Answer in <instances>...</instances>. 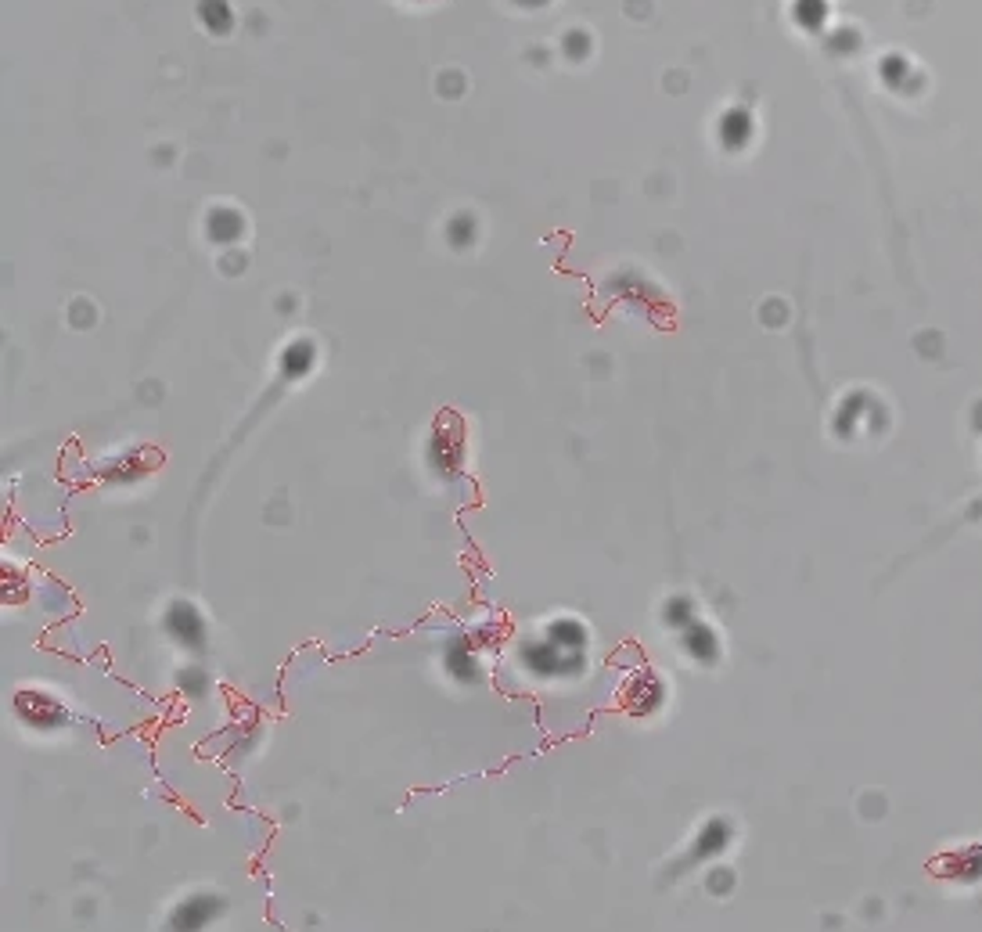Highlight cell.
Listing matches in <instances>:
<instances>
[{"label": "cell", "instance_id": "obj_1", "mask_svg": "<svg viewBox=\"0 0 982 932\" xmlns=\"http://www.w3.org/2000/svg\"><path fill=\"white\" fill-rule=\"evenodd\" d=\"M217 911H220V904L213 897H195L173 915V929H202L206 922H213Z\"/></svg>", "mask_w": 982, "mask_h": 932}, {"label": "cell", "instance_id": "obj_2", "mask_svg": "<svg viewBox=\"0 0 982 932\" xmlns=\"http://www.w3.org/2000/svg\"><path fill=\"white\" fill-rule=\"evenodd\" d=\"M169 630L184 641V644H198V637H202V620L195 616V609H187V605H173V613H169Z\"/></svg>", "mask_w": 982, "mask_h": 932}]
</instances>
